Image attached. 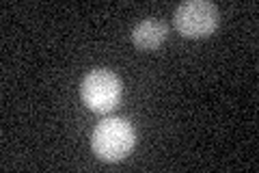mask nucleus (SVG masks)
<instances>
[{"label": "nucleus", "mask_w": 259, "mask_h": 173, "mask_svg": "<svg viewBox=\"0 0 259 173\" xmlns=\"http://www.w3.org/2000/svg\"><path fill=\"white\" fill-rule=\"evenodd\" d=\"M136 145V130L123 117H108L100 121L91 134V147L104 162L123 160Z\"/></svg>", "instance_id": "1"}, {"label": "nucleus", "mask_w": 259, "mask_h": 173, "mask_svg": "<svg viewBox=\"0 0 259 173\" xmlns=\"http://www.w3.org/2000/svg\"><path fill=\"white\" fill-rule=\"evenodd\" d=\"M121 95H123L121 80L110 70H93L80 82V100L95 113H110L117 109Z\"/></svg>", "instance_id": "2"}, {"label": "nucleus", "mask_w": 259, "mask_h": 173, "mask_svg": "<svg viewBox=\"0 0 259 173\" xmlns=\"http://www.w3.org/2000/svg\"><path fill=\"white\" fill-rule=\"evenodd\" d=\"M218 22H221V13H218L216 5L207 3V0H188V3H182L173 15L175 28L184 37H190V39L212 35L218 28Z\"/></svg>", "instance_id": "3"}, {"label": "nucleus", "mask_w": 259, "mask_h": 173, "mask_svg": "<svg viewBox=\"0 0 259 173\" xmlns=\"http://www.w3.org/2000/svg\"><path fill=\"white\" fill-rule=\"evenodd\" d=\"M168 28L164 22L160 20H143L132 28V41L136 48H143V50H151V48H158L162 41L166 39Z\"/></svg>", "instance_id": "4"}]
</instances>
